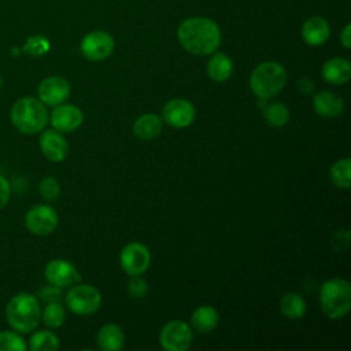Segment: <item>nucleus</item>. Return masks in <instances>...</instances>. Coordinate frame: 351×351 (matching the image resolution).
Returning a JSON list of instances; mask_svg holds the SVG:
<instances>
[{
    "label": "nucleus",
    "instance_id": "1",
    "mask_svg": "<svg viewBox=\"0 0 351 351\" xmlns=\"http://www.w3.org/2000/svg\"><path fill=\"white\" fill-rule=\"evenodd\" d=\"M177 37L182 48L193 55L214 53L221 44L218 25L204 16H193L182 21L177 29Z\"/></svg>",
    "mask_w": 351,
    "mask_h": 351
},
{
    "label": "nucleus",
    "instance_id": "2",
    "mask_svg": "<svg viewBox=\"0 0 351 351\" xmlns=\"http://www.w3.org/2000/svg\"><path fill=\"white\" fill-rule=\"evenodd\" d=\"M5 318L11 329L19 333L33 332L41 321V306L36 295L29 292L12 295L5 306Z\"/></svg>",
    "mask_w": 351,
    "mask_h": 351
},
{
    "label": "nucleus",
    "instance_id": "3",
    "mask_svg": "<svg viewBox=\"0 0 351 351\" xmlns=\"http://www.w3.org/2000/svg\"><path fill=\"white\" fill-rule=\"evenodd\" d=\"M11 123L23 134H34L43 132L49 121L45 104L33 96L18 99L10 111Z\"/></svg>",
    "mask_w": 351,
    "mask_h": 351
},
{
    "label": "nucleus",
    "instance_id": "4",
    "mask_svg": "<svg viewBox=\"0 0 351 351\" xmlns=\"http://www.w3.org/2000/svg\"><path fill=\"white\" fill-rule=\"evenodd\" d=\"M319 303L330 319H341L351 308V285L344 278H329L319 289Z\"/></svg>",
    "mask_w": 351,
    "mask_h": 351
},
{
    "label": "nucleus",
    "instance_id": "5",
    "mask_svg": "<svg viewBox=\"0 0 351 351\" xmlns=\"http://www.w3.org/2000/svg\"><path fill=\"white\" fill-rule=\"evenodd\" d=\"M287 82V71L277 62H263L258 64L250 75V88L252 93L267 100L282 90Z\"/></svg>",
    "mask_w": 351,
    "mask_h": 351
},
{
    "label": "nucleus",
    "instance_id": "6",
    "mask_svg": "<svg viewBox=\"0 0 351 351\" xmlns=\"http://www.w3.org/2000/svg\"><path fill=\"white\" fill-rule=\"evenodd\" d=\"M67 308L78 315H89L96 313L101 306V295L99 289L89 284H74L67 291L66 296Z\"/></svg>",
    "mask_w": 351,
    "mask_h": 351
},
{
    "label": "nucleus",
    "instance_id": "7",
    "mask_svg": "<svg viewBox=\"0 0 351 351\" xmlns=\"http://www.w3.org/2000/svg\"><path fill=\"white\" fill-rule=\"evenodd\" d=\"M58 223V213L48 204H36L25 214V226L36 236L51 234L56 229Z\"/></svg>",
    "mask_w": 351,
    "mask_h": 351
},
{
    "label": "nucleus",
    "instance_id": "8",
    "mask_svg": "<svg viewBox=\"0 0 351 351\" xmlns=\"http://www.w3.org/2000/svg\"><path fill=\"white\" fill-rule=\"evenodd\" d=\"M192 330L184 321L174 319L167 322L159 335L160 347L166 351H185L192 344Z\"/></svg>",
    "mask_w": 351,
    "mask_h": 351
},
{
    "label": "nucleus",
    "instance_id": "9",
    "mask_svg": "<svg viewBox=\"0 0 351 351\" xmlns=\"http://www.w3.org/2000/svg\"><path fill=\"white\" fill-rule=\"evenodd\" d=\"M119 262L125 273H128L129 276H140L148 269L151 262V254L144 244L138 241H132L122 248Z\"/></svg>",
    "mask_w": 351,
    "mask_h": 351
},
{
    "label": "nucleus",
    "instance_id": "10",
    "mask_svg": "<svg viewBox=\"0 0 351 351\" xmlns=\"http://www.w3.org/2000/svg\"><path fill=\"white\" fill-rule=\"evenodd\" d=\"M114 51V38L103 30L88 33L81 41L82 55L93 62L107 59Z\"/></svg>",
    "mask_w": 351,
    "mask_h": 351
},
{
    "label": "nucleus",
    "instance_id": "11",
    "mask_svg": "<svg viewBox=\"0 0 351 351\" xmlns=\"http://www.w3.org/2000/svg\"><path fill=\"white\" fill-rule=\"evenodd\" d=\"M44 276L47 282L56 285L59 288L71 287L80 282L81 276L77 267L66 259H52L47 263L44 269Z\"/></svg>",
    "mask_w": 351,
    "mask_h": 351
},
{
    "label": "nucleus",
    "instance_id": "12",
    "mask_svg": "<svg viewBox=\"0 0 351 351\" xmlns=\"http://www.w3.org/2000/svg\"><path fill=\"white\" fill-rule=\"evenodd\" d=\"M37 96L45 106H59L70 96V84L60 75L47 77L38 84Z\"/></svg>",
    "mask_w": 351,
    "mask_h": 351
},
{
    "label": "nucleus",
    "instance_id": "13",
    "mask_svg": "<svg viewBox=\"0 0 351 351\" xmlns=\"http://www.w3.org/2000/svg\"><path fill=\"white\" fill-rule=\"evenodd\" d=\"M196 117L195 107L191 101L185 99H171L162 110V119L173 128H186Z\"/></svg>",
    "mask_w": 351,
    "mask_h": 351
},
{
    "label": "nucleus",
    "instance_id": "14",
    "mask_svg": "<svg viewBox=\"0 0 351 351\" xmlns=\"http://www.w3.org/2000/svg\"><path fill=\"white\" fill-rule=\"evenodd\" d=\"M84 121L82 111L73 104H59L55 106L49 115V122L52 128L60 133H69L81 126Z\"/></svg>",
    "mask_w": 351,
    "mask_h": 351
},
{
    "label": "nucleus",
    "instance_id": "15",
    "mask_svg": "<svg viewBox=\"0 0 351 351\" xmlns=\"http://www.w3.org/2000/svg\"><path fill=\"white\" fill-rule=\"evenodd\" d=\"M38 145L43 155L51 162H62L69 155V144L66 138L55 129L41 132Z\"/></svg>",
    "mask_w": 351,
    "mask_h": 351
},
{
    "label": "nucleus",
    "instance_id": "16",
    "mask_svg": "<svg viewBox=\"0 0 351 351\" xmlns=\"http://www.w3.org/2000/svg\"><path fill=\"white\" fill-rule=\"evenodd\" d=\"M313 108L318 115L324 118H335L343 114L344 100L341 99L340 95L335 92L322 90L314 96Z\"/></svg>",
    "mask_w": 351,
    "mask_h": 351
},
{
    "label": "nucleus",
    "instance_id": "17",
    "mask_svg": "<svg viewBox=\"0 0 351 351\" xmlns=\"http://www.w3.org/2000/svg\"><path fill=\"white\" fill-rule=\"evenodd\" d=\"M330 34V27L324 16L314 15L304 21L302 26V37L308 45H322Z\"/></svg>",
    "mask_w": 351,
    "mask_h": 351
},
{
    "label": "nucleus",
    "instance_id": "18",
    "mask_svg": "<svg viewBox=\"0 0 351 351\" xmlns=\"http://www.w3.org/2000/svg\"><path fill=\"white\" fill-rule=\"evenodd\" d=\"M321 73L326 82L332 85H343L348 82L351 77V64L347 59L332 58L324 63Z\"/></svg>",
    "mask_w": 351,
    "mask_h": 351
},
{
    "label": "nucleus",
    "instance_id": "19",
    "mask_svg": "<svg viewBox=\"0 0 351 351\" xmlns=\"http://www.w3.org/2000/svg\"><path fill=\"white\" fill-rule=\"evenodd\" d=\"M162 126L163 119L160 117L156 114H144L134 121L133 132L140 140L148 141L155 138L162 132Z\"/></svg>",
    "mask_w": 351,
    "mask_h": 351
},
{
    "label": "nucleus",
    "instance_id": "20",
    "mask_svg": "<svg viewBox=\"0 0 351 351\" xmlns=\"http://www.w3.org/2000/svg\"><path fill=\"white\" fill-rule=\"evenodd\" d=\"M97 347L103 351H118L123 347L125 336L117 324H106L97 333Z\"/></svg>",
    "mask_w": 351,
    "mask_h": 351
},
{
    "label": "nucleus",
    "instance_id": "21",
    "mask_svg": "<svg viewBox=\"0 0 351 351\" xmlns=\"http://www.w3.org/2000/svg\"><path fill=\"white\" fill-rule=\"evenodd\" d=\"M192 326L200 333H208L214 330L219 322L218 311L211 306L197 307L191 317Z\"/></svg>",
    "mask_w": 351,
    "mask_h": 351
},
{
    "label": "nucleus",
    "instance_id": "22",
    "mask_svg": "<svg viewBox=\"0 0 351 351\" xmlns=\"http://www.w3.org/2000/svg\"><path fill=\"white\" fill-rule=\"evenodd\" d=\"M233 71V62L230 58L222 52L214 53L207 63V74L213 81L223 82L226 81Z\"/></svg>",
    "mask_w": 351,
    "mask_h": 351
},
{
    "label": "nucleus",
    "instance_id": "23",
    "mask_svg": "<svg viewBox=\"0 0 351 351\" xmlns=\"http://www.w3.org/2000/svg\"><path fill=\"white\" fill-rule=\"evenodd\" d=\"M281 313L289 319H299L306 313V302L296 292L285 293L280 300Z\"/></svg>",
    "mask_w": 351,
    "mask_h": 351
},
{
    "label": "nucleus",
    "instance_id": "24",
    "mask_svg": "<svg viewBox=\"0 0 351 351\" xmlns=\"http://www.w3.org/2000/svg\"><path fill=\"white\" fill-rule=\"evenodd\" d=\"M59 337L49 329L36 330L30 339L27 347L32 351H56L59 348Z\"/></svg>",
    "mask_w": 351,
    "mask_h": 351
},
{
    "label": "nucleus",
    "instance_id": "25",
    "mask_svg": "<svg viewBox=\"0 0 351 351\" xmlns=\"http://www.w3.org/2000/svg\"><path fill=\"white\" fill-rule=\"evenodd\" d=\"M329 177L335 186L340 189H348L351 186V160L343 158L336 160L329 171Z\"/></svg>",
    "mask_w": 351,
    "mask_h": 351
},
{
    "label": "nucleus",
    "instance_id": "26",
    "mask_svg": "<svg viewBox=\"0 0 351 351\" xmlns=\"http://www.w3.org/2000/svg\"><path fill=\"white\" fill-rule=\"evenodd\" d=\"M41 321L49 329L60 328L66 321V310L60 302L47 303L41 310Z\"/></svg>",
    "mask_w": 351,
    "mask_h": 351
},
{
    "label": "nucleus",
    "instance_id": "27",
    "mask_svg": "<svg viewBox=\"0 0 351 351\" xmlns=\"http://www.w3.org/2000/svg\"><path fill=\"white\" fill-rule=\"evenodd\" d=\"M263 117L270 126L281 128L289 121V111L282 103H270L263 108Z\"/></svg>",
    "mask_w": 351,
    "mask_h": 351
},
{
    "label": "nucleus",
    "instance_id": "28",
    "mask_svg": "<svg viewBox=\"0 0 351 351\" xmlns=\"http://www.w3.org/2000/svg\"><path fill=\"white\" fill-rule=\"evenodd\" d=\"M27 343L16 330H0V351H25Z\"/></svg>",
    "mask_w": 351,
    "mask_h": 351
},
{
    "label": "nucleus",
    "instance_id": "29",
    "mask_svg": "<svg viewBox=\"0 0 351 351\" xmlns=\"http://www.w3.org/2000/svg\"><path fill=\"white\" fill-rule=\"evenodd\" d=\"M38 192L45 202H53L60 195V182L55 177L47 176L40 181Z\"/></svg>",
    "mask_w": 351,
    "mask_h": 351
},
{
    "label": "nucleus",
    "instance_id": "30",
    "mask_svg": "<svg viewBox=\"0 0 351 351\" xmlns=\"http://www.w3.org/2000/svg\"><path fill=\"white\" fill-rule=\"evenodd\" d=\"M49 41L44 36H32L26 40L22 51L30 56H43L49 51Z\"/></svg>",
    "mask_w": 351,
    "mask_h": 351
},
{
    "label": "nucleus",
    "instance_id": "31",
    "mask_svg": "<svg viewBox=\"0 0 351 351\" xmlns=\"http://www.w3.org/2000/svg\"><path fill=\"white\" fill-rule=\"evenodd\" d=\"M36 298L38 299V302H43L45 304L52 303V302H60L63 298V292H62V288L48 282L45 285H41L37 289Z\"/></svg>",
    "mask_w": 351,
    "mask_h": 351
},
{
    "label": "nucleus",
    "instance_id": "32",
    "mask_svg": "<svg viewBox=\"0 0 351 351\" xmlns=\"http://www.w3.org/2000/svg\"><path fill=\"white\" fill-rule=\"evenodd\" d=\"M132 280L128 282V293L133 299H143L147 295L148 285L145 280L140 278L138 276H130Z\"/></svg>",
    "mask_w": 351,
    "mask_h": 351
},
{
    "label": "nucleus",
    "instance_id": "33",
    "mask_svg": "<svg viewBox=\"0 0 351 351\" xmlns=\"http://www.w3.org/2000/svg\"><path fill=\"white\" fill-rule=\"evenodd\" d=\"M11 196V185L8 182V180L0 174V210H3Z\"/></svg>",
    "mask_w": 351,
    "mask_h": 351
},
{
    "label": "nucleus",
    "instance_id": "34",
    "mask_svg": "<svg viewBox=\"0 0 351 351\" xmlns=\"http://www.w3.org/2000/svg\"><path fill=\"white\" fill-rule=\"evenodd\" d=\"M340 41L344 48L350 49L351 48V23H347L340 34Z\"/></svg>",
    "mask_w": 351,
    "mask_h": 351
},
{
    "label": "nucleus",
    "instance_id": "35",
    "mask_svg": "<svg viewBox=\"0 0 351 351\" xmlns=\"http://www.w3.org/2000/svg\"><path fill=\"white\" fill-rule=\"evenodd\" d=\"M1 84H3V80H1V75H0V89H1Z\"/></svg>",
    "mask_w": 351,
    "mask_h": 351
}]
</instances>
